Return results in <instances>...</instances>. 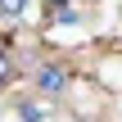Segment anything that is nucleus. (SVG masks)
I'll return each mask as SVG.
<instances>
[{"instance_id":"39448f33","label":"nucleus","mask_w":122,"mask_h":122,"mask_svg":"<svg viewBox=\"0 0 122 122\" xmlns=\"http://www.w3.org/2000/svg\"><path fill=\"white\" fill-rule=\"evenodd\" d=\"M50 18H54V23H77V9H72V5H54Z\"/></svg>"},{"instance_id":"f03ea898","label":"nucleus","mask_w":122,"mask_h":122,"mask_svg":"<svg viewBox=\"0 0 122 122\" xmlns=\"http://www.w3.org/2000/svg\"><path fill=\"white\" fill-rule=\"evenodd\" d=\"M14 118L18 122H50V113H45L36 100H18V104H14Z\"/></svg>"},{"instance_id":"423d86ee","label":"nucleus","mask_w":122,"mask_h":122,"mask_svg":"<svg viewBox=\"0 0 122 122\" xmlns=\"http://www.w3.org/2000/svg\"><path fill=\"white\" fill-rule=\"evenodd\" d=\"M54 5H72V0H50V9H54Z\"/></svg>"},{"instance_id":"7ed1b4c3","label":"nucleus","mask_w":122,"mask_h":122,"mask_svg":"<svg viewBox=\"0 0 122 122\" xmlns=\"http://www.w3.org/2000/svg\"><path fill=\"white\" fill-rule=\"evenodd\" d=\"M9 77H14V50H9V45L0 41V86H5Z\"/></svg>"},{"instance_id":"20e7f679","label":"nucleus","mask_w":122,"mask_h":122,"mask_svg":"<svg viewBox=\"0 0 122 122\" xmlns=\"http://www.w3.org/2000/svg\"><path fill=\"white\" fill-rule=\"evenodd\" d=\"M27 0H0V18H23Z\"/></svg>"},{"instance_id":"f257e3e1","label":"nucleus","mask_w":122,"mask_h":122,"mask_svg":"<svg viewBox=\"0 0 122 122\" xmlns=\"http://www.w3.org/2000/svg\"><path fill=\"white\" fill-rule=\"evenodd\" d=\"M32 86H36L41 95H59V91L68 86V68H63V63H36Z\"/></svg>"}]
</instances>
